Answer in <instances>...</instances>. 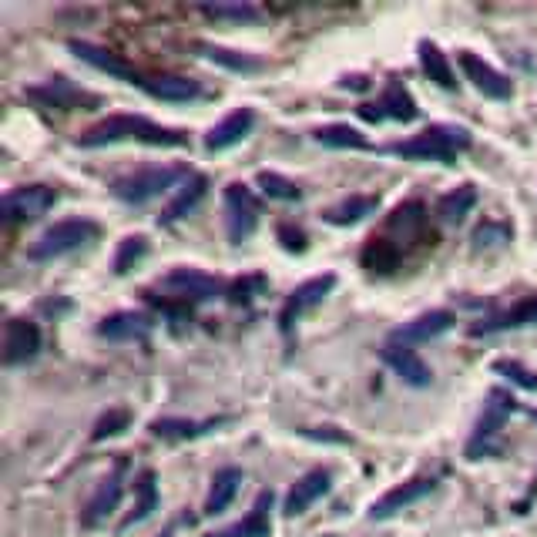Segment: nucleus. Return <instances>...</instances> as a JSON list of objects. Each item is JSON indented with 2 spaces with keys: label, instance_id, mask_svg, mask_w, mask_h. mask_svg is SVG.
<instances>
[{
  "label": "nucleus",
  "instance_id": "6e6552de",
  "mask_svg": "<svg viewBox=\"0 0 537 537\" xmlns=\"http://www.w3.org/2000/svg\"><path fill=\"white\" fill-rule=\"evenodd\" d=\"M514 410H517V400H514L507 390H501V386L487 393L484 413H480L477 430H474V437H470V444H467V457H470V460L480 457V447L487 450V444H491L497 433L504 430V423H507V417H511Z\"/></svg>",
  "mask_w": 537,
  "mask_h": 537
},
{
  "label": "nucleus",
  "instance_id": "aec40b11",
  "mask_svg": "<svg viewBox=\"0 0 537 537\" xmlns=\"http://www.w3.org/2000/svg\"><path fill=\"white\" fill-rule=\"evenodd\" d=\"M252 125H256V111L252 108L232 111V115H225L219 125L205 135V148H209V152H225V148L239 145V141L252 131Z\"/></svg>",
  "mask_w": 537,
  "mask_h": 537
},
{
  "label": "nucleus",
  "instance_id": "6ab92c4d",
  "mask_svg": "<svg viewBox=\"0 0 537 537\" xmlns=\"http://www.w3.org/2000/svg\"><path fill=\"white\" fill-rule=\"evenodd\" d=\"M383 363H390L393 370H397L400 380L410 383V386H430L433 383L430 366L420 360V353L413 350V346H400V343H390V339H386Z\"/></svg>",
  "mask_w": 537,
  "mask_h": 537
},
{
  "label": "nucleus",
  "instance_id": "2f4dec72",
  "mask_svg": "<svg viewBox=\"0 0 537 537\" xmlns=\"http://www.w3.org/2000/svg\"><path fill=\"white\" fill-rule=\"evenodd\" d=\"M420 68L423 74L433 81V84H440V88H454V71H450V61H447V54L440 51L437 44H430V41H423L420 44Z\"/></svg>",
  "mask_w": 537,
  "mask_h": 537
},
{
  "label": "nucleus",
  "instance_id": "ddd939ff",
  "mask_svg": "<svg viewBox=\"0 0 537 537\" xmlns=\"http://www.w3.org/2000/svg\"><path fill=\"white\" fill-rule=\"evenodd\" d=\"M454 313H447V309H430V313H423L417 319H410V323H403L400 329H393L390 333V343H400V346H420V343H430V339L444 336L447 329H454Z\"/></svg>",
  "mask_w": 537,
  "mask_h": 537
},
{
  "label": "nucleus",
  "instance_id": "9d476101",
  "mask_svg": "<svg viewBox=\"0 0 537 537\" xmlns=\"http://www.w3.org/2000/svg\"><path fill=\"white\" fill-rule=\"evenodd\" d=\"M336 286V276L333 272H326V276H316V279H306L303 286H296L289 292V299H286V306H282V313H279V329L282 333H289L292 326L303 319L309 309H316L323 299L333 292Z\"/></svg>",
  "mask_w": 537,
  "mask_h": 537
},
{
  "label": "nucleus",
  "instance_id": "0eeeda50",
  "mask_svg": "<svg viewBox=\"0 0 537 537\" xmlns=\"http://www.w3.org/2000/svg\"><path fill=\"white\" fill-rule=\"evenodd\" d=\"M24 94L31 101H37L41 108H58V111H91L101 105L98 94L78 88V84H71L68 78H51V81L37 84V88H27Z\"/></svg>",
  "mask_w": 537,
  "mask_h": 537
},
{
  "label": "nucleus",
  "instance_id": "72a5a7b5",
  "mask_svg": "<svg viewBox=\"0 0 537 537\" xmlns=\"http://www.w3.org/2000/svg\"><path fill=\"white\" fill-rule=\"evenodd\" d=\"M199 14H205L209 21H235V24H256L259 21V11L252 4H225V0L199 4Z\"/></svg>",
  "mask_w": 537,
  "mask_h": 537
},
{
  "label": "nucleus",
  "instance_id": "f8f14e48",
  "mask_svg": "<svg viewBox=\"0 0 537 537\" xmlns=\"http://www.w3.org/2000/svg\"><path fill=\"white\" fill-rule=\"evenodd\" d=\"M420 108L417 101H413V94L403 88L400 81H390L380 94V101L376 105H360V118L366 121H383V118H393V121H417Z\"/></svg>",
  "mask_w": 537,
  "mask_h": 537
},
{
  "label": "nucleus",
  "instance_id": "f704fd0d",
  "mask_svg": "<svg viewBox=\"0 0 537 537\" xmlns=\"http://www.w3.org/2000/svg\"><path fill=\"white\" fill-rule=\"evenodd\" d=\"M145 256H148V239H145V235H128V239H121V246L115 252V272H118V276H125V272L135 269Z\"/></svg>",
  "mask_w": 537,
  "mask_h": 537
},
{
  "label": "nucleus",
  "instance_id": "39448f33",
  "mask_svg": "<svg viewBox=\"0 0 537 537\" xmlns=\"http://www.w3.org/2000/svg\"><path fill=\"white\" fill-rule=\"evenodd\" d=\"M158 289L168 292L165 303H205L222 292V282L215 276H205L199 269H172L168 276L158 279Z\"/></svg>",
  "mask_w": 537,
  "mask_h": 537
},
{
  "label": "nucleus",
  "instance_id": "a211bd4d",
  "mask_svg": "<svg viewBox=\"0 0 537 537\" xmlns=\"http://www.w3.org/2000/svg\"><path fill=\"white\" fill-rule=\"evenodd\" d=\"M329 484H333V474L329 470H309L306 477H299L296 484H292V491L286 494V504H282V511H286V517H299L306 514L309 507H313L319 497L329 494Z\"/></svg>",
  "mask_w": 537,
  "mask_h": 537
},
{
  "label": "nucleus",
  "instance_id": "f3484780",
  "mask_svg": "<svg viewBox=\"0 0 537 537\" xmlns=\"http://www.w3.org/2000/svg\"><path fill=\"white\" fill-rule=\"evenodd\" d=\"M37 350H41V329H37V323L21 316L11 319L4 333V363L7 366L27 363V360H34Z\"/></svg>",
  "mask_w": 537,
  "mask_h": 537
},
{
  "label": "nucleus",
  "instance_id": "5701e85b",
  "mask_svg": "<svg viewBox=\"0 0 537 537\" xmlns=\"http://www.w3.org/2000/svg\"><path fill=\"white\" fill-rule=\"evenodd\" d=\"M269 511H272V491H262L256 497V504H252V511L242 517L239 524L225 527V531L212 534V537H269L272 534Z\"/></svg>",
  "mask_w": 537,
  "mask_h": 537
},
{
  "label": "nucleus",
  "instance_id": "ea45409f",
  "mask_svg": "<svg viewBox=\"0 0 537 537\" xmlns=\"http://www.w3.org/2000/svg\"><path fill=\"white\" fill-rule=\"evenodd\" d=\"M363 262L366 266H370L373 272L380 269V272H390L393 266H397V249L390 246V242H370V246H366V252H363Z\"/></svg>",
  "mask_w": 537,
  "mask_h": 537
},
{
  "label": "nucleus",
  "instance_id": "c9c22d12",
  "mask_svg": "<svg viewBox=\"0 0 537 537\" xmlns=\"http://www.w3.org/2000/svg\"><path fill=\"white\" fill-rule=\"evenodd\" d=\"M256 185L269 195V199H279V202H299V195H303L296 182H289V178L279 172H259Z\"/></svg>",
  "mask_w": 537,
  "mask_h": 537
},
{
  "label": "nucleus",
  "instance_id": "c756f323",
  "mask_svg": "<svg viewBox=\"0 0 537 537\" xmlns=\"http://www.w3.org/2000/svg\"><path fill=\"white\" fill-rule=\"evenodd\" d=\"M376 209H380V199H376V195H350V199H343L326 212V222L329 225H356V222H363L366 215H373Z\"/></svg>",
  "mask_w": 537,
  "mask_h": 537
},
{
  "label": "nucleus",
  "instance_id": "cd10ccee",
  "mask_svg": "<svg viewBox=\"0 0 537 537\" xmlns=\"http://www.w3.org/2000/svg\"><path fill=\"white\" fill-rule=\"evenodd\" d=\"M155 507H158L155 470H141L138 480H135V507H131V514L118 524V531H128V527H135V524H141V521H148Z\"/></svg>",
  "mask_w": 537,
  "mask_h": 537
},
{
  "label": "nucleus",
  "instance_id": "f257e3e1",
  "mask_svg": "<svg viewBox=\"0 0 537 537\" xmlns=\"http://www.w3.org/2000/svg\"><path fill=\"white\" fill-rule=\"evenodd\" d=\"M118 141H141V145H155V148H185L188 135L178 128L155 125L145 115H108L105 121H98L94 128L84 131L78 145L105 148V145H118Z\"/></svg>",
  "mask_w": 537,
  "mask_h": 537
},
{
  "label": "nucleus",
  "instance_id": "58836bf2",
  "mask_svg": "<svg viewBox=\"0 0 537 537\" xmlns=\"http://www.w3.org/2000/svg\"><path fill=\"white\" fill-rule=\"evenodd\" d=\"M470 242H474V249H491V246H504V242H511V225L504 222H484L477 225L474 235H470Z\"/></svg>",
  "mask_w": 537,
  "mask_h": 537
},
{
  "label": "nucleus",
  "instance_id": "b1692460",
  "mask_svg": "<svg viewBox=\"0 0 537 537\" xmlns=\"http://www.w3.org/2000/svg\"><path fill=\"white\" fill-rule=\"evenodd\" d=\"M195 47H199V54H202L205 61L219 64V68H225V71H235V74H259V71H266V61L252 58V54H242V51H232V47L205 44V41H199Z\"/></svg>",
  "mask_w": 537,
  "mask_h": 537
},
{
  "label": "nucleus",
  "instance_id": "79ce46f5",
  "mask_svg": "<svg viewBox=\"0 0 537 537\" xmlns=\"http://www.w3.org/2000/svg\"><path fill=\"white\" fill-rule=\"evenodd\" d=\"M262 286H266V279H239V282H235V286L229 289V299H232V303L235 306H239V303H249V299H252V289H262Z\"/></svg>",
  "mask_w": 537,
  "mask_h": 537
},
{
  "label": "nucleus",
  "instance_id": "a19ab883",
  "mask_svg": "<svg viewBox=\"0 0 537 537\" xmlns=\"http://www.w3.org/2000/svg\"><path fill=\"white\" fill-rule=\"evenodd\" d=\"M494 370H497V373H504L511 383L524 386V390H537V373L524 370L521 363H514V360H501V363H494Z\"/></svg>",
  "mask_w": 537,
  "mask_h": 537
},
{
  "label": "nucleus",
  "instance_id": "20e7f679",
  "mask_svg": "<svg viewBox=\"0 0 537 537\" xmlns=\"http://www.w3.org/2000/svg\"><path fill=\"white\" fill-rule=\"evenodd\" d=\"M182 178H188V168L182 165H162V168H145V172H135V175H125L111 185L115 199L128 202V205H145L165 195L168 188H175Z\"/></svg>",
  "mask_w": 537,
  "mask_h": 537
},
{
  "label": "nucleus",
  "instance_id": "7c9ffc66",
  "mask_svg": "<svg viewBox=\"0 0 537 537\" xmlns=\"http://www.w3.org/2000/svg\"><path fill=\"white\" fill-rule=\"evenodd\" d=\"M152 98L158 101H192L199 98V84L188 81V78H175V74H165V78H152L141 84Z\"/></svg>",
  "mask_w": 537,
  "mask_h": 537
},
{
  "label": "nucleus",
  "instance_id": "7ed1b4c3",
  "mask_svg": "<svg viewBox=\"0 0 537 537\" xmlns=\"http://www.w3.org/2000/svg\"><path fill=\"white\" fill-rule=\"evenodd\" d=\"M98 235V225L88 222V219H64V222H54L51 229H44L37 239L31 242L27 249V259L31 262H51V259H61L68 252L88 246V242Z\"/></svg>",
  "mask_w": 537,
  "mask_h": 537
},
{
  "label": "nucleus",
  "instance_id": "423d86ee",
  "mask_svg": "<svg viewBox=\"0 0 537 537\" xmlns=\"http://www.w3.org/2000/svg\"><path fill=\"white\" fill-rule=\"evenodd\" d=\"M259 225V199L252 195L249 185L232 182L225 188V229H229V239L235 246L249 239Z\"/></svg>",
  "mask_w": 537,
  "mask_h": 537
},
{
  "label": "nucleus",
  "instance_id": "37998d69",
  "mask_svg": "<svg viewBox=\"0 0 537 537\" xmlns=\"http://www.w3.org/2000/svg\"><path fill=\"white\" fill-rule=\"evenodd\" d=\"M279 242L286 252H306V235L299 229H292V225H279Z\"/></svg>",
  "mask_w": 537,
  "mask_h": 537
},
{
  "label": "nucleus",
  "instance_id": "473e14b6",
  "mask_svg": "<svg viewBox=\"0 0 537 537\" xmlns=\"http://www.w3.org/2000/svg\"><path fill=\"white\" fill-rule=\"evenodd\" d=\"M313 138L326 148H356V152H366V148H370L366 135H360L353 125H326V128H319Z\"/></svg>",
  "mask_w": 537,
  "mask_h": 537
},
{
  "label": "nucleus",
  "instance_id": "2eb2a0df",
  "mask_svg": "<svg viewBox=\"0 0 537 537\" xmlns=\"http://www.w3.org/2000/svg\"><path fill=\"white\" fill-rule=\"evenodd\" d=\"M457 61H460V71L467 74V81L474 84V88L484 94V98L507 101L514 94L511 81H507L497 68H491V64H487L484 58H477V54H470V51H460Z\"/></svg>",
  "mask_w": 537,
  "mask_h": 537
},
{
  "label": "nucleus",
  "instance_id": "bb28decb",
  "mask_svg": "<svg viewBox=\"0 0 537 537\" xmlns=\"http://www.w3.org/2000/svg\"><path fill=\"white\" fill-rule=\"evenodd\" d=\"M205 188H209V178L205 175L185 178V185H182V192L175 195V202L158 215V225H175V222H182L188 212H195V205L205 199Z\"/></svg>",
  "mask_w": 537,
  "mask_h": 537
},
{
  "label": "nucleus",
  "instance_id": "c03bdc74",
  "mask_svg": "<svg viewBox=\"0 0 537 537\" xmlns=\"http://www.w3.org/2000/svg\"><path fill=\"white\" fill-rule=\"evenodd\" d=\"M303 437H309V440H336V444H346L343 433H333V427H306Z\"/></svg>",
  "mask_w": 537,
  "mask_h": 537
},
{
  "label": "nucleus",
  "instance_id": "4468645a",
  "mask_svg": "<svg viewBox=\"0 0 537 537\" xmlns=\"http://www.w3.org/2000/svg\"><path fill=\"white\" fill-rule=\"evenodd\" d=\"M433 487H437V480L433 477H413L407 484L393 487V491H386L380 501H373L370 507V521H386V517H397L400 511H407L410 504L423 501Z\"/></svg>",
  "mask_w": 537,
  "mask_h": 537
},
{
  "label": "nucleus",
  "instance_id": "c85d7f7f",
  "mask_svg": "<svg viewBox=\"0 0 537 537\" xmlns=\"http://www.w3.org/2000/svg\"><path fill=\"white\" fill-rule=\"evenodd\" d=\"M474 205H477V188L474 185H460V188L447 192L444 199L437 202V219L444 225H460L470 215Z\"/></svg>",
  "mask_w": 537,
  "mask_h": 537
},
{
  "label": "nucleus",
  "instance_id": "a878e982",
  "mask_svg": "<svg viewBox=\"0 0 537 537\" xmlns=\"http://www.w3.org/2000/svg\"><path fill=\"white\" fill-rule=\"evenodd\" d=\"M229 423V417H215V420H182V417H162L152 423V433L162 440H195L202 433H209L215 427Z\"/></svg>",
  "mask_w": 537,
  "mask_h": 537
},
{
  "label": "nucleus",
  "instance_id": "393cba45",
  "mask_svg": "<svg viewBox=\"0 0 537 537\" xmlns=\"http://www.w3.org/2000/svg\"><path fill=\"white\" fill-rule=\"evenodd\" d=\"M239 487H242V470H239V467H222L219 474L212 477V491H209V497H205L202 514H205V517L222 514L225 507L235 501Z\"/></svg>",
  "mask_w": 537,
  "mask_h": 537
},
{
  "label": "nucleus",
  "instance_id": "4c0bfd02",
  "mask_svg": "<svg viewBox=\"0 0 537 537\" xmlns=\"http://www.w3.org/2000/svg\"><path fill=\"white\" fill-rule=\"evenodd\" d=\"M128 423H131V413H128L125 407L108 410L105 417L94 423L91 440H94V444H101V440H108V437H118V433H125V430H128Z\"/></svg>",
  "mask_w": 537,
  "mask_h": 537
},
{
  "label": "nucleus",
  "instance_id": "f03ea898",
  "mask_svg": "<svg viewBox=\"0 0 537 537\" xmlns=\"http://www.w3.org/2000/svg\"><path fill=\"white\" fill-rule=\"evenodd\" d=\"M467 148H470V131L467 128L430 125L427 131H420V135H413L407 141H397V145H393V155L413 158V162L450 165V162H457V155L467 152Z\"/></svg>",
  "mask_w": 537,
  "mask_h": 537
},
{
  "label": "nucleus",
  "instance_id": "9b49d317",
  "mask_svg": "<svg viewBox=\"0 0 537 537\" xmlns=\"http://www.w3.org/2000/svg\"><path fill=\"white\" fill-rule=\"evenodd\" d=\"M68 51L74 54L78 61L91 64V68H98L101 74H108V78H118V81H128V84H145L141 81V74L131 68V64L121 58V54L108 51V47L101 44H91V41H78V37H71L68 41Z\"/></svg>",
  "mask_w": 537,
  "mask_h": 537
},
{
  "label": "nucleus",
  "instance_id": "412c9836",
  "mask_svg": "<svg viewBox=\"0 0 537 537\" xmlns=\"http://www.w3.org/2000/svg\"><path fill=\"white\" fill-rule=\"evenodd\" d=\"M152 316L145 313H115L108 319H101L98 333L105 339H115V343H135V339H148L152 336Z\"/></svg>",
  "mask_w": 537,
  "mask_h": 537
},
{
  "label": "nucleus",
  "instance_id": "1a4fd4ad",
  "mask_svg": "<svg viewBox=\"0 0 537 537\" xmlns=\"http://www.w3.org/2000/svg\"><path fill=\"white\" fill-rule=\"evenodd\" d=\"M58 202V192L51 185H24V188H14V192L4 195V219L7 222H34L41 219L44 212L54 209Z\"/></svg>",
  "mask_w": 537,
  "mask_h": 537
},
{
  "label": "nucleus",
  "instance_id": "a18cd8bd",
  "mask_svg": "<svg viewBox=\"0 0 537 537\" xmlns=\"http://www.w3.org/2000/svg\"><path fill=\"white\" fill-rule=\"evenodd\" d=\"M531 417H534V420H537V410H531Z\"/></svg>",
  "mask_w": 537,
  "mask_h": 537
},
{
  "label": "nucleus",
  "instance_id": "dca6fc26",
  "mask_svg": "<svg viewBox=\"0 0 537 537\" xmlns=\"http://www.w3.org/2000/svg\"><path fill=\"white\" fill-rule=\"evenodd\" d=\"M121 474H125V460L118 464L115 474L105 477L98 484V491H94V497L88 501V507H84V514H81L84 527H98V524H105L111 514H115V507L121 504V494H125V480H121Z\"/></svg>",
  "mask_w": 537,
  "mask_h": 537
},
{
  "label": "nucleus",
  "instance_id": "e433bc0d",
  "mask_svg": "<svg viewBox=\"0 0 537 537\" xmlns=\"http://www.w3.org/2000/svg\"><path fill=\"white\" fill-rule=\"evenodd\" d=\"M390 229H393V232H403V239L417 235V232L423 229V205H420V202L400 205V209L390 215Z\"/></svg>",
  "mask_w": 537,
  "mask_h": 537
},
{
  "label": "nucleus",
  "instance_id": "4be33fe9",
  "mask_svg": "<svg viewBox=\"0 0 537 537\" xmlns=\"http://www.w3.org/2000/svg\"><path fill=\"white\" fill-rule=\"evenodd\" d=\"M524 326H537V296L511 306L501 316H491V319H484V323L470 326V333H474V336H491V333H504V329H524Z\"/></svg>",
  "mask_w": 537,
  "mask_h": 537
}]
</instances>
